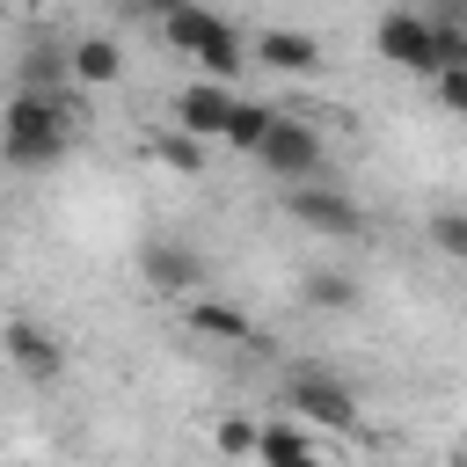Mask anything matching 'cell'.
I'll return each instance as SVG.
<instances>
[{
  "label": "cell",
  "mask_w": 467,
  "mask_h": 467,
  "mask_svg": "<svg viewBox=\"0 0 467 467\" xmlns=\"http://www.w3.org/2000/svg\"><path fill=\"white\" fill-rule=\"evenodd\" d=\"M372 44H379V58H387V66H401V73H423V80H438V51H431V15H409V7H394V15H379Z\"/></svg>",
  "instance_id": "obj_5"
},
{
  "label": "cell",
  "mask_w": 467,
  "mask_h": 467,
  "mask_svg": "<svg viewBox=\"0 0 467 467\" xmlns=\"http://www.w3.org/2000/svg\"><path fill=\"white\" fill-rule=\"evenodd\" d=\"M270 117H277L270 102H241V95H234V117H226V146L255 153V146H263V131H270Z\"/></svg>",
  "instance_id": "obj_15"
},
{
  "label": "cell",
  "mask_w": 467,
  "mask_h": 467,
  "mask_svg": "<svg viewBox=\"0 0 467 467\" xmlns=\"http://www.w3.org/2000/svg\"><path fill=\"white\" fill-rule=\"evenodd\" d=\"M306 299H314L321 314H350V306H358V285L336 277V270H321V277H306Z\"/></svg>",
  "instance_id": "obj_16"
},
{
  "label": "cell",
  "mask_w": 467,
  "mask_h": 467,
  "mask_svg": "<svg viewBox=\"0 0 467 467\" xmlns=\"http://www.w3.org/2000/svg\"><path fill=\"white\" fill-rule=\"evenodd\" d=\"M66 80H73V73H66V58H58L51 44H36V51L22 58V95H66Z\"/></svg>",
  "instance_id": "obj_14"
},
{
  "label": "cell",
  "mask_w": 467,
  "mask_h": 467,
  "mask_svg": "<svg viewBox=\"0 0 467 467\" xmlns=\"http://www.w3.org/2000/svg\"><path fill=\"white\" fill-rule=\"evenodd\" d=\"M431 241H438L445 255L467 263V212H438V219H431Z\"/></svg>",
  "instance_id": "obj_19"
},
{
  "label": "cell",
  "mask_w": 467,
  "mask_h": 467,
  "mask_svg": "<svg viewBox=\"0 0 467 467\" xmlns=\"http://www.w3.org/2000/svg\"><path fill=\"white\" fill-rule=\"evenodd\" d=\"M285 212H292L299 226H314V234H336V241H358V234H365V212H358V197H343V190H321V182H292V190H285Z\"/></svg>",
  "instance_id": "obj_6"
},
{
  "label": "cell",
  "mask_w": 467,
  "mask_h": 467,
  "mask_svg": "<svg viewBox=\"0 0 467 467\" xmlns=\"http://www.w3.org/2000/svg\"><path fill=\"white\" fill-rule=\"evenodd\" d=\"M73 102L66 95H15L7 117H0V153L15 168H51L66 153V131H73Z\"/></svg>",
  "instance_id": "obj_1"
},
{
  "label": "cell",
  "mask_w": 467,
  "mask_h": 467,
  "mask_svg": "<svg viewBox=\"0 0 467 467\" xmlns=\"http://www.w3.org/2000/svg\"><path fill=\"white\" fill-rule=\"evenodd\" d=\"M285 409L306 416V423H321V431H358V394L336 372H321V365H299L285 379Z\"/></svg>",
  "instance_id": "obj_3"
},
{
  "label": "cell",
  "mask_w": 467,
  "mask_h": 467,
  "mask_svg": "<svg viewBox=\"0 0 467 467\" xmlns=\"http://www.w3.org/2000/svg\"><path fill=\"white\" fill-rule=\"evenodd\" d=\"M139 7H146V15H161V22H168V15H175V7H182V0H139Z\"/></svg>",
  "instance_id": "obj_21"
},
{
  "label": "cell",
  "mask_w": 467,
  "mask_h": 467,
  "mask_svg": "<svg viewBox=\"0 0 467 467\" xmlns=\"http://www.w3.org/2000/svg\"><path fill=\"white\" fill-rule=\"evenodd\" d=\"M36 7H51V0H36Z\"/></svg>",
  "instance_id": "obj_23"
},
{
  "label": "cell",
  "mask_w": 467,
  "mask_h": 467,
  "mask_svg": "<svg viewBox=\"0 0 467 467\" xmlns=\"http://www.w3.org/2000/svg\"><path fill=\"white\" fill-rule=\"evenodd\" d=\"M460 467H467V452H460Z\"/></svg>",
  "instance_id": "obj_22"
},
{
  "label": "cell",
  "mask_w": 467,
  "mask_h": 467,
  "mask_svg": "<svg viewBox=\"0 0 467 467\" xmlns=\"http://www.w3.org/2000/svg\"><path fill=\"white\" fill-rule=\"evenodd\" d=\"M226 117H234V88H219V80H190L175 95V131H190V139H226Z\"/></svg>",
  "instance_id": "obj_9"
},
{
  "label": "cell",
  "mask_w": 467,
  "mask_h": 467,
  "mask_svg": "<svg viewBox=\"0 0 467 467\" xmlns=\"http://www.w3.org/2000/svg\"><path fill=\"white\" fill-rule=\"evenodd\" d=\"M438 102H445L452 117H467V66H452V73H438Z\"/></svg>",
  "instance_id": "obj_20"
},
{
  "label": "cell",
  "mask_w": 467,
  "mask_h": 467,
  "mask_svg": "<svg viewBox=\"0 0 467 467\" xmlns=\"http://www.w3.org/2000/svg\"><path fill=\"white\" fill-rule=\"evenodd\" d=\"M66 73H73L80 88H109V80L124 73V58H117V44H109V36H88V44H73V51H66Z\"/></svg>",
  "instance_id": "obj_13"
},
{
  "label": "cell",
  "mask_w": 467,
  "mask_h": 467,
  "mask_svg": "<svg viewBox=\"0 0 467 467\" xmlns=\"http://www.w3.org/2000/svg\"><path fill=\"white\" fill-rule=\"evenodd\" d=\"M168 44H175L182 58H197V73H204V80H219V88L248 66V51H241L234 22H219V15H212V7H197V0H182V7L168 15Z\"/></svg>",
  "instance_id": "obj_2"
},
{
  "label": "cell",
  "mask_w": 467,
  "mask_h": 467,
  "mask_svg": "<svg viewBox=\"0 0 467 467\" xmlns=\"http://www.w3.org/2000/svg\"><path fill=\"white\" fill-rule=\"evenodd\" d=\"M212 445H219L226 460H241V452H255V423H248V416H219V431H212Z\"/></svg>",
  "instance_id": "obj_18"
},
{
  "label": "cell",
  "mask_w": 467,
  "mask_h": 467,
  "mask_svg": "<svg viewBox=\"0 0 467 467\" xmlns=\"http://www.w3.org/2000/svg\"><path fill=\"white\" fill-rule=\"evenodd\" d=\"M255 161L270 168V175H292V182H306L314 168H321V131L306 124V117H270V131H263V146H255Z\"/></svg>",
  "instance_id": "obj_4"
},
{
  "label": "cell",
  "mask_w": 467,
  "mask_h": 467,
  "mask_svg": "<svg viewBox=\"0 0 467 467\" xmlns=\"http://www.w3.org/2000/svg\"><path fill=\"white\" fill-rule=\"evenodd\" d=\"M190 328L197 336H212V343H255V321L241 314V306H226V299H190Z\"/></svg>",
  "instance_id": "obj_11"
},
{
  "label": "cell",
  "mask_w": 467,
  "mask_h": 467,
  "mask_svg": "<svg viewBox=\"0 0 467 467\" xmlns=\"http://www.w3.org/2000/svg\"><path fill=\"white\" fill-rule=\"evenodd\" d=\"M255 58L277 66V73H314V66H321V44H314L306 29H263V36H255Z\"/></svg>",
  "instance_id": "obj_10"
},
{
  "label": "cell",
  "mask_w": 467,
  "mask_h": 467,
  "mask_svg": "<svg viewBox=\"0 0 467 467\" xmlns=\"http://www.w3.org/2000/svg\"><path fill=\"white\" fill-rule=\"evenodd\" d=\"M139 270H146V285L153 292H204V255L190 248V241H175V234H153L146 248H139Z\"/></svg>",
  "instance_id": "obj_7"
},
{
  "label": "cell",
  "mask_w": 467,
  "mask_h": 467,
  "mask_svg": "<svg viewBox=\"0 0 467 467\" xmlns=\"http://www.w3.org/2000/svg\"><path fill=\"white\" fill-rule=\"evenodd\" d=\"M7 358H15V372L22 379H36V387H51L58 372H66V343L51 336V328H36V321H7Z\"/></svg>",
  "instance_id": "obj_8"
},
{
  "label": "cell",
  "mask_w": 467,
  "mask_h": 467,
  "mask_svg": "<svg viewBox=\"0 0 467 467\" xmlns=\"http://www.w3.org/2000/svg\"><path fill=\"white\" fill-rule=\"evenodd\" d=\"M161 161H168L175 175H204V146H197L190 131H161Z\"/></svg>",
  "instance_id": "obj_17"
},
{
  "label": "cell",
  "mask_w": 467,
  "mask_h": 467,
  "mask_svg": "<svg viewBox=\"0 0 467 467\" xmlns=\"http://www.w3.org/2000/svg\"><path fill=\"white\" fill-rule=\"evenodd\" d=\"M255 460L263 467H321V452L299 438V423H263L255 431Z\"/></svg>",
  "instance_id": "obj_12"
}]
</instances>
